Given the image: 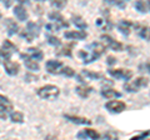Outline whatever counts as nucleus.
<instances>
[{"instance_id": "obj_1", "label": "nucleus", "mask_w": 150, "mask_h": 140, "mask_svg": "<svg viewBox=\"0 0 150 140\" xmlns=\"http://www.w3.org/2000/svg\"><path fill=\"white\" fill-rule=\"evenodd\" d=\"M105 45L103 43H91L89 44L85 49H83L79 51V55H80V58L83 59V63L85 64H89L94 62V60H96L99 57H101L103 54H104L105 51Z\"/></svg>"}, {"instance_id": "obj_2", "label": "nucleus", "mask_w": 150, "mask_h": 140, "mask_svg": "<svg viewBox=\"0 0 150 140\" xmlns=\"http://www.w3.org/2000/svg\"><path fill=\"white\" fill-rule=\"evenodd\" d=\"M59 94H60V89L55 85H51V84L41 86L40 89L38 90V95H39V98L45 99V100H54L59 96Z\"/></svg>"}, {"instance_id": "obj_3", "label": "nucleus", "mask_w": 150, "mask_h": 140, "mask_svg": "<svg viewBox=\"0 0 150 140\" xmlns=\"http://www.w3.org/2000/svg\"><path fill=\"white\" fill-rule=\"evenodd\" d=\"M149 84V79L145 78V76H139L134 80H130V81H126L124 84V89L128 91V93H137L140 89H143Z\"/></svg>"}, {"instance_id": "obj_4", "label": "nucleus", "mask_w": 150, "mask_h": 140, "mask_svg": "<svg viewBox=\"0 0 150 140\" xmlns=\"http://www.w3.org/2000/svg\"><path fill=\"white\" fill-rule=\"evenodd\" d=\"M101 40H103V44L105 45V48H110L112 51H123V49H124V45L121 44L120 41L112 39L111 36L108 34H103Z\"/></svg>"}, {"instance_id": "obj_5", "label": "nucleus", "mask_w": 150, "mask_h": 140, "mask_svg": "<svg viewBox=\"0 0 150 140\" xmlns=\"http://www.w3.org/2000/svg\"><path fill=\"white\" fill-rule=\"evenodd\" d=\"M105 108L110 113H114V114H119V113H123V111L126 109V104L121 100H111V101H108L105 104Z\"/></svg>"}, {"instance_id": "obj_6", "label": "nucleus", "mask_w": 150, "mask_h": 140, "mask_svg": "<svg viewBox=\"0 0 150 140\" xmlns=\"http://www.w3.org/2000/svg\"><path fill=\"white\" fill-rule=\"evenodd\" d=\"M108 73H109L112 78L123 79V80H129V79L133 76V73L126 69H110V70H108Z\"/></svg>"}, {"instance_id": "obj_7", "label": "nucleus", "mask_w": 150, "mask_h": 140, "mask_svg": "<svg viewBox=\"0 0 150 140\" xmlns=\"http://www.w3.org/2000/svg\"><path fill=\"white\" fill-rule=\"evenodd\" d=\"M38 34H39V25L35 24V23H33V21H29L26 25V30H25L24 34H23V36L30 41V40L34 39L35 36H38Z\"/></svg>"}, {"instance_id": "obj_8", "label": "nucleus", "mask_w": 150, "mask_h": 140, "mask_svg": "<svg viewBox=\"0 0 150 140\" xmlns=\"http://www.w3.org/2000/svg\"><path fill=\"white\" fill-rule=\"evenodd\" d=\"M8 111H13V104L6 96L0 95V115L3 118H6Z\"/></svg>"}, {"instance_id": "obj_9", "label": "nucleus", "mask_w": 150, "mask_h": 140, "mask_svg": "<svg viewBox=\"0 0 150 140\" xmlns=\"http://www.w3.org/2000/svg\"><path fill=\"white\" fill-rule=\"evenodd\" d=\"M45 66L50 74H60L62 69L64 68V65L62 62H59V60H48Z\"/></svg>"}, {"instance_id": "obj_10", "label": "nucleus", "mask_w": 150, "mask_h": 140, "mask_svg": "<svg viewBox=\"0 0 150 140\" xmlns=\"http://www.w3.org/2000/svg\"><path fill=\"white\" fill-rule=\"evenodd\" d=\"M4 69H5V71L9 75H16L19 73V70H20V66H19L18 63L11 62L10 59H8L4 62Z\"/></svg>"}, {"instance_id": "obj_11", "label": "nucleus", "mask_w": 150, "mask_h": 140, "mask_svg": "<svg viewBox=\"0 0 150 140\" xmlns=\"http://www.w3.org/2000/svg\"><path fill=\"white\" fill-rule=\"evenodd\" d=\"M78 138L80 139H91V140H98L100 138L99 133L93 129H84L78 134Z\"/></svg>"}, {"instance_id": "obj_12", "label": "nucleus", "mask_w": 150, "mask_h": 140, "mask_svg": "<svg viewBox=\"0 0 150 140\" xmlns=\"http://www.w3.org/2000/svg\"><path fill=\"white\" fill-rule=\"evenodd\" d=\"M134 29L142 39H145V40L150 39V28L144 26V25H139V24H134Z\"/></svg>"}, {"instance_id": "obj_13", "label": "nucleus", "mask_w": 150, "mask_h": 140, "mask_svg": "<svg viewBox=\"0 0 150 140\" xmlns=\"http://www.w3.org/2000/svg\"><path fill=\"white\" fill-rule=\"evenodd\" d=\"M14 14L18 18V20H20V21H25L28 19V11L21 4H19V5L14 8Z\"/></svg>"}, {"instance_id": "obj_14", "label": "nucleus", "mask_w": 150, "mask_h": 140, "mask_svg": "<svg viewBox=\"0 0 150 140\" xmlns=\"http://www.w3.org/2000/svg\"><path fill=\"white\" fill-rule=\"evenodd\" d=\"M21 57L24 58V64H25V66L29 70H31V71H38V70L40 69V65H39V63H38V62L30 59L28 55H21Z\"/></svg>"}, {"instance_id": "obj_15", "label": "nucleus", "mask_w": 150, "mask_h": 140, "mask_svg": "<svg viewBox=\"0 0 150 140\" xmlns=\"http://www.w3.org/2000/svg\"><path fill=\"white\" fill-rule=\"evenodd\" d=\"M131 28H134V23H130L129 20H120L118 24V29L120 33H123L125 35H129Z\"/></svg>"}, {"instance_id": "obj_16", "label": "nucleus", "mask_w": 150, "mask_h": 140, "mask_svg": "<svg viewBox=\"0 0 150 140\" xmlns=\"http://www.w3.org/2000/svg\"><path fill=\"white\" fill-rule=\"evenodd\" d=\"M64 118H67L69 121H71L74 124H81V125H90L91 121L86 118H81V116H75V115H64Z\"/></svg>"}, {"instance_id": "obj_17", "label": "nucleus", "mask_w": 150, "mask_h": 140, "mask_svg": "<svg viewBox=\"0 0 150 140\" xmlns=\"http://www.w3.org/2000/svg\"><path fill=\"white\" fill-rule=\"evenodd\" d=\"M64 36L67 39H79V40H83V39L86 38L88 34L85 31H65Z\"/></svg>"}, {"instance_id": "obj_18", "label": "nucleus", "mask_w": 150, "mask_h": 140, "mask_svg": "<svg viewBox=\"0 0 150 140\" xmlns=\"http://www.w3.org/2000/svg\"><path fill=\"white\" fill-rule=\"evenodd\" d=\"M28 57H29L30 59L35 60V62H39V60L43 59V53L38 49V48H29L28 49Z\"/></svg>"}, {"instance_id": "obj_19", "label": "nucleus", "mask_w": 150, "mask_h": 140, "mask_svg": "<svg viewBox=\"0 0 150 140\" xmlns=\"http://www.w3.org/2000/svg\"><path fill=\"white\" fill-rule=\"evenodd\" d=\"M75 90H76V94L81 98H88L93 93V89L88 85H79V86H76Z\"/></svg>"}, {"instance_id": "obj_20", "label": "nucleus", "mask_w": 150, "mask_h": 140, "mask_svg": "<svg viewBox=\"0 0 150 140\" xmlns=\"http://www.w3.org/2000/svg\"><path fill=\"white\" fill-rule=\"evenodd\" d=\"M71 20H73V24H74L75 26H76V28H79V29L84 30V29H86V28H88L86 21L84 20L81 16H79V15H73Z\"/></svg>"}, {"instance_id": "obj_21", "label": "nucleus", "mask_w": 150, "mask_h": 140, "mask_svg": "<svg viewBox=\"0 0 150 140\" xmlns=\"http://www.w3.org/2000/svg\"><path fill=\"white\" fill-rule=\"evenodd\" d=\"M101 95L106 98V99H115V98H119L121 94L119 91H116L115 89H111L110 88V89H103Z\"/></svg>"}, {"instance_id": "obj_22", "label": "nucleus", "mask_w": 150, "mask_h": 140, "mask_svg": "<svg viewBox=\"0 0 150 140\" xmlns=\"http://www.w3.org/2000/svg\"><path fill=\"white\" fill-rule=\"evenodd\" d=\"M10 119L13 123H18V124H21L24 121V114L19 110H14L10 113Z\"/></svg>"}, {"instance_id": "obj_23", "label": "nucleus", "mask_w": 150, "mask_h": 140, "mask_svg": "<svg viewBox=\"0 0 150 140\" xmlns=\"http://www.w3.org/2000/svg\"><path fill=\"white\" fill-rule=\"evenodd\" d=\"M5 24H6V28H8L9 35H14V34H15V33L18 31V29H19L18 24H16V23L14 21V20H11V19H6Z\"/></svg>"}, {"instance_id": "obj_24", "label": "nucleus", "mask_w": 150, "mask_h": 140, "mask_svg": "<svg viewBox=\"0 0 150 140\" xmlns=\"http://www.w3.org/2000/svg\"><path fill=\"white\" fill-rule=\"evenodd\" d=\"M3 50H5V51H8V53H13V51H15L16 50V46L14 45L10 40H5L3 43Z\"/></svg>"}, {"instance_id": "obj_25", "label": "nucleus", "mask_w": 150, "mask_h": 140, "mask_svg": "<svg viewBox=\"0 0 150 140\" xmlns=\"http://www.w3.org/2000/svg\"><path fill=\"white\" fill-rule=\"evenodd\" d=\"M134 6L139 13H146V10H148V4L145 1H135Z\"/></svg>"}, {"instance_id": "obj_26", "label": "nucleus", "mask_w": 150, "mask_h": 140, "mask_svg": "<svg viewBox=\"0 0 150 140\" xmlns=\"http://www.w3.org/2000/svg\"><path fill=\"white\" fill-rule=\"evenodd\" d=\"M81 75L85 78H90V79H100L101 78V74L91 73L90 70H81Z\"/></svg>"}, {"instance_id": "obj_27", "label": "nucleus", "mask_w": 150, "mask_h": 140, "mask_svg": "<svg viewBox=\"0 0 150 140\" xmlns=\"http://www.w3.org/2000/svg\"><path fill=\"white\" fill-rule=\"evenodd\" d=\"M60 74H63V75L68 76V78H73V76H75V70L71 69L70 66H64L62 69V71H60Z\"/></svg>"}, {"instance_id": "obj_28", "label": "nucleus", "mask_w": 150, "mask_h": 140, "mask_svg": "<svg viewBox=\"0 0 150 140\" xmlns=\"http://www.w3.org/2000/svg\"><path fill=\"white\" fill-rule=\"evenodd\" d=\"M48 43L50 44V45H53V46H59L60 44V40H59V38H56V36H54V35H49L48 36Z\"/></svg>"}, {"instance_id": "obj_29", "label": "nucleus", "mask_w": 150, "mask_h": 140, "mask_svg": "<svg viewBox=\"0 0 150 140\" xmlns=\"http://www.w3.org/2000/svg\"><path fill=\"white\" fill-rule=\"evenodd\" d=\"M51 5L58 8V9H62V8H64L65 5H67V1H53L51 3Z\"/></svg>"}, {"instance_id": "obj_30", "label": "nucleus", "mask_w": 150, "mask_h": 140, "mask_svg": "<svg viewBox=\"0 0 150 140\" xmlns=\"http://www.w3.org/2000/svg\"><path fill=\"white\" fill-rule=\"evenodd\" d=\"M114 63H116V59H114V58H112V57H109V58H108V64H114Z\"/></svg>"}, {"instance_id": "obj_31", "label": "nucleus", "mask_w": 150, "mask_h": 140, "mask_svg": "<svg viewBox=\"0 0 150 140\" xmlns=\"http://www.w3.org/2000/svg\"><path fill=\"white\" fill-rule=\"evenodd\" d=\"M148 8H149V9H150V1H149V4H148Z\"/></svg>"}, {"instance_id": "obj_32", "label": "nucleus", "mask_w": 150, "mask_h": 140, "mask_svg": "<svg viewBox=\"0 0 150 140\" xmlns=\"http://www.w3.org/2000/svg\"><path fill=\"white\" fill-rule=\"evenodd\" d=\"M0 18H1V13H0Z\"/></svg>"}]
</instances>
